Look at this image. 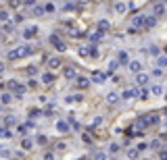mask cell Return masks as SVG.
Masks as SVG:
<instances>
[{
  "label": "cell",
  "mask_w": 167,
  "mask_h": 160,
  "mask_svg": "<svg viewBox=\"0 0 167 160\" xmlns=\"http://www.w3.org/2000/svg\"><path fill=\"white\" fill-rule=\"evenodd\" d=\"M27 54H31V48L27 46V44H23V46H19V48H15V50L8 52V60H17V58L27 56Z\"/></svg>",
  "instance_id": "cell-1"
},
{
  "label": "cell",
  "mask_w": 167,
  "mask_h": 160,
  "mask_svg": "<svg viewBox=\"0 0 167 160\" xmlns=\"http://www.w3.org/2000/svg\"><path fill=\"white\" fill-rule=\"evenodd\" d=\"M140 92H138V87H130V90H125L123 94H121V98H125V100H132V98H138Z\"/></svg>",
  "instance_id": "cell-2"
},
{
  "label": "cell",
  "mask_w": 167,
  "mask_h": 160,
  "mask_svg": "<svg viewBox=\"0 0 167 160\" xmlns=\"http://www.w3.org/2000/svg\"><path fill=\"white\" fill-rule=\"evenodd\" d=\"M50 44H55V48H57V50H65V48H67L65 44H63V40H61L57 33H55V35H50Z\"/></svg>",
  "instance_id": "cell-3"
},
{
  "label": "cell",
  "mask_w": 167,
  "mask_h": 160,
  "mask_svg": "<svg viewBox=\"0 0 167 160\" xmlns=\"http://www.w3.org/2000/svg\"><path fill=\"white\" fill-rule=\"evenodd\" d=\"M157 25V15H148V17H144V27L146 29H153Z\"/></svg>",
  "instance_id": "cell-4"
},
{
  "label": "cell",
  "mask_w": 167,
  "mask_h": 160,
  "mask_svg": "<svg viewBox=\"0 0 167 160\" xmlns=\"http://www.w3.org/2000/svg\"><path fill=\"white\" fill-rule=\"evenodd\" d=\"M107 77H109L107 73H100V71H96V73L92 75V81H94V83H104V81H107Z\"/></svg>",
  "instance_id": "cell-5"
},
{
  "label": "cell",
  "mask_w": 167,
  "mask_h": 160,
  "mask_svg": "<svg viewBox=\"0 0 167 160\" xmlns=\"http://www.w3.org/2000/svg\"><path fill=\"white\" fill-rule=\"evenodd\" d=\"M48 67H50V69H59V67H61V58H59V56H50V58H48Z\"/></svg>",
  "instance_id": "cell-6"
},
{
  "label": "cell",
  "mask_w": 167,
  "mask_h": 160,
  "mask_svg": "<svg viewBox=\"0 0 167 160\" xmlns=\"http://www.w3.org/2000/svg\"><path fill=\"white\" fill-rule=\"evenodd\" d=\"M63 77H65V79H73V77H75V69H73V67H65V69H63Z\"/></svg>",
  "instance_id": "cell-7"
},
{
  "label": "cell",
  "mask_w": 167,
  "mask_h": 160,
  "mask_svg": "<svg viewBox=\"0 0 167 160\" xmlns=\"http://www.w3.org/2000/svg\"><path fill=\"white\" fill-rule=\"evenodd\" d=\"M96 27H98L100 31H104V33H107V31L111 29V23H109V21H104V19H102V21H98V23H96Z\"/></svg>",
  "instance_id": "cell-8"
},
{
  "label": "cell",
  "mask_w": 167,
  "mask_h": 160,
  "mask_svg": "<svg viewBox=\"0 0 167 160\" xmlns=\"http://www.w3.org/2000/svg\"><path fill=\"white\" fill-rule=\"evenodd\" d=\"M57 129H59L61 133H67L71 127H69V123H67V121H59V123H57Z\"/></svg>",
  "instance_id": "cell-9"
},
{
  "label": "cell",
  "mask_w": 167,
  "mask_h": 160,
  "mask_svg": "<svg viewBox=\"0 0 167 160\" xmlns=\"http://www.w3.org/2000/svg\"><path fill=\"white\" fill-rule=\"evenodd\" d=\"M88 85H90V79H86V77H77V87H80V90H86Z\"/></svg>",
  "instance_id": "cell-10"
},
{
  "label": "cell",
  "mask_w": 167,
  "mask_h": 160,
  "mask_svg": "<svg viewBox=\"0 0 167 160\" xmlns=\"http://www.w3.org/2000/svg\"><path fill=\"white\" fill-rule=\"evenodd\" d=\"M140 69H142V63H140V60H132V63H130V71L140 73Z\"/></svg>",
  "instance_id": "cell-11"
},
{
  "label": "cell",
  "mask_w": 167,
  "mask_h": 160,
  "mask_svg": "<svg viewBox=\"0 0 167 160\" xmlns=\"http://www.w3.org/2000/svg\"><path fill=\"white\" fill-rule=\"evenodd\" d=\"M36 33H38V27H33V25H31V27H27V29L23 31V38H33Z\"/></svg>",
  "instance_id": "cell-12"
},
{
  "label": "cell",
  "mask_w": 167,
  "mask_h": 160,
  "mask_svg": "<svg viewBox=\"0 0 167 160\" xmlns=\"http://www.w3.org/2000/svg\"><path fill=\"white\" fill-rule=\"evenodd\" d=\"M146 81H148V75H146V73H138V75H136V83H138V85H144Z\"/></svg>",
  "instance_id": "cell-13"
},
{
  "label": "cell",
  "mask_w": 167,
  "mask_h": 160,
  "mask_svg": "<svg viewBox=\"0 0 167 160\" xmlns=\"http://www.w3.org/2000/svg\"><path fill=\"white\" fill-rule=\"evenodd\" d=\"M52 81H55V75H52L50 71L48 73H42V83H52Z\"/></svg>",
  "instance_id": "cell-14"
},
{
  "label": "cell",
  "mask_w": 167,
  "mask_h": 160,
  "mask_svg": "<svg viewBox=\"0 0 167 160\" xmlns=\"http://www.w3.org/2000/svg\"><path fill=\"white\" fill-rule=\"evenodd\" d=\"M102 33H104V31H100L98 27H96V31H92V33H90V40H92V42H98V40L102 38Z\"/></svg>",
  "instance_id": "cell-15"
},
{
  "label": "cell",
  "mask_w": 167,
  "mask_h": 160,
  "mask_svg": "<svg viewBox=\"0 0 167 160\" xmlns=\"http://www.w3.org/2000/svg\"><path fill=\"white\" fill-rule=\"evenodd\" d=\"M117 58H119V63H121V65H130V60H127L130 54H127V52H119V56H117Z\"/></svg>",
  "instance_id": "cell-16"
},
{
  "label": "cell",
  "mask_w": 167,
  "mask_h": 160,
  "mask_svg": "<svg viewBox=\"0 0 167 160\" xmlns=\"http://www.w3.org/2000/svg\"><path fill=\"white\" fill-rule=\"evenodd\" d=\"M163 11H165V6H163V2H159V4H155L153 6V13L159 17V15H163Z\"/></svg>",
  "instance_id": "cell-17"
},
{
  "label": "cell",
  "mask_w": 167,
  "mask_h": 160,
  "mask_svg": "<svg viewBox=\"0 0 167 160\" xmlns=\"http://www.w3.org/2000/svg\"><path fill=\"white\" fill-rule=\"evenodd\" d=\"M115 11H117L119 15H123V13L127 11V6H125V2H117V4H115Z\"/></svg>",
  "instance_id": "cell-18"
},
{
  "label": "cell",
  "mask_w": 167,
  "mask_h": 160,
  "mask_svg": "<svg viewBox=\"0 0 167 160\" xmlns=\"http://www.w3.org/2000/svg\"><path fill=\"white\" fill-rule=\"evenodd\" d=\"M107 100H109L111 104H115V102H119V94H117V92H111V94L107 96Z\"/></svg>",
  "instance_id": "cell-19"
},
{
  "label": "cell",
  "mask_w": 167,
  "mask_h": 160,
  "mask_svg": "<svg viewBox=\"0 0 167 160\" xmlns=\"http://www.w3.org/2000/svg\"><path fill=\"white\" fill-rule=\"evenodd\" d=\"M144 119H146L148 125H157V123H159V117H157V114H151V117H144Z\"/></svg>",
  "instance_id": "cell-20"
},
{
  "label": "cell",
  "mask_w": 167,
  "mask_h": 160,
  "mask_svg": "<svg viewBox=\"0 0 167 160\" xmlns=\"http://www.w3.org/2000/svg\"><path fill=\"white\" fill-rule=\"evenodd\" d=\"M33 15H36V17H42L44 13H46V8H44V6H33V11H31Z\"/></svg>",
  "instance_id": "cell-21"
},
{
  "label": "cell",
  "mask_w": 167,
  "mask_h": 160,
  "mask_svg": "<svg viewBox=\"0 0 167 160\" xmlns=\"http://www.w3.org/2000/svg\"><path fill=\"white\" fill-rule=\"evenodd\" d=\"M157 67L165 69V67H167V56H159V58H157Z\"/></svg>",
  "instance_id": "cell-22"
},
{
  "label": "cell",
  "mask_w": 167,
  "mask_h": 160,
  "mask_svg": "<svg viewBox=\"0 0 167 160\" xmlns=\"http://www.w3.org/2000/svg\"><path fill=\"white\" fill-rule=\"evenodd\" d=\"M132 25H134V27H140V25H144V17H134Z\"/></svg>",
  "instance_id": "cell-23"
},
{
  "label": "cell",
  "mask_w": 167,
  "mask_h": 160,
  "mask_svg": "<svg viewBox=\"0 0 167 160\" xmlns=\"http://www.w3.org/2000/svg\"><path fill=\"white\" fill-rule=\"evenodd\" d=\"M138 154H140V150H138V148H132V150H127V156H130V158H138Z\"/></svg>",
  "instance_id": "cell-24"
},
{
  "label": "cell",
  "mask_w": 167,
  "mask_h": 160,
  "mask_svg": "<svg viewBox=\"0 0 167 160\" xmlns=\"http://www.w3.org/2000/svg\"><path fill=\"white\" fill-rule=\"evenodd\" d=\"M36 141H38L40 146H46V144H48V137H46V135H38V139H36Z\"/></svg>",
  "instance_id": "cell-25"
},
{
  "label": "cell",
  "mask_w": 167,
  "mask_h": 160,
  "mask_svg": "<svg viewBox=\"0 0 167 160\" xmlns=\"http://www.w3.org/2000/svg\"><path fill=\"white\" fill-rule=\"evenodd\" d=\"M0 135H2V137H13V133L8 129H4V127H0Z\"/></svg>",
  "instance_id": "cell-26"
},
{
  "label": "cell",
  "mask_w": 167,
  "mask_h": 160,
  "mask_svg": "<svg viewBox=\"0 0 167 160\" xmlns=\"http://www.w3.org/2000/svg\"><path fill=\"white\" fill-rule=\"evenodd\" d=\"M4 123H6V125H15V123H17V119L13 117V114H8V117L4 119Z\"/></svg>",
  "instance_id": "cell-27"
},
{
  "label": "cell",
  "mask_w": 167,
  "mask_h": 160,
  "mask_svg": "<svg viewBox=\"0 0 167 160\" xmlns=\"http://www.w3.org/2000/svg\"><path fill=\"white\" fill-rule=\"evenodd\" d=\"M4 31H15V23L6 21V23H4Z\"/></svg>",
  "instance_id": "cell-28"
},
{
  "label": "cell",
  "mask_w": 167,
  "mask_h": 160,
  "mask_svg": "<svg viewBox=\"0 0 167 160\" xmlns=\"http://www.w3.org/2000/svg\"><path fill=\"white\" fill-rule=\"evenodd\" d=\"M0 100H2V104H8V102H11V94H2Z\"/></svg>",
  "instance_id": "cell-29"
},
{
  "label": "cell",
  "mask_w": 167,
  "mask_h": 160,
  "mask_svg": "<svg viewBox=\"0 0 167 160\" xmlns=\"http://www.w3.org/2000/svg\"><path fill=\"white\" fill-rule=\"evenodd\" d=\"M151 92H153L155 96H161V92H163V87H161V85H155V87H153Z\"/></svg>",
  "instance_id": "cell-30"
},
{
  "label": "cell",
  "mask_w": 167,
  "mask_h": 160,
  "mask_svg": "<svg viewBox=\"0 0 167 160\" xmlns=\"http://www.w3.org/2000/svg\"><path fill=\"white\" fill-rule=\"evenodd\" d=\"M21 146H23V150H29V148H31V139H23Z\"/></svg>",
  "instance_id": "cell-31"
},
{
  "label": "cell",
  "mask_w": 167,
  "mask_h": 160,
  "mask_svg": "<svg viewBox=\"0 0 167 160\" xmlns=\"http://www.w3.org/2000/svg\"><path fill=\"white\" fill-rule=\"evenodd\" d=\"M44 8H46V13H48V15H50V13H55V4H52V2H48Z\"/></svg>",
  "instance_id": "cell-32"
},
{
  "label": "cell",
  "mask_w": 167,
  "mask_h": 160,
  "mask_svg": "<svg viewBox=\"0 0 167 160\" xmlns=\"http://www.w3.org/2000/svg\"><path fill=\"white\" fill-rule=\"evenodd\" d=\"M119 67V60H111V65H109V71H115Z\"/></svg>",
  "instance_id": "cell-33"
},
{
  "label": "cell",
  "mask_w": 167,
  "mask_h": 160,
  "mask_svg": "<svg viewBox=\"0 0 167 160\" xmlns=\"http://www.w3.org/2000/svg\"><path fill=\"white\" fill-rule=\"evenodd\" d=\"M0 21H8V13L6 11H0Z\"/></svg>",
  "instance_id": "cell-34"
},
{
  "label": "cell",
  "mask_w": 167,
  "mask_h": 160,
  "mask_svg": "<svg viewBox=\"0 0 167 160\" xmlns=\"http://www.w3.org/2000/svg\"><path fill=\"white\" fill-rule=\"evenodd\" d=\"M90 56H98V50H96V46H90Z\"/></svg>",
  "instance_id": "cell-35"
},
{
  "label": "cell",
  "mask_w": 167,
  "mask_h": 160,
  "mask_svg": "<svg viewBox=\"0 0 167 160\" xmlns=\"http://www.w3.org/2000/svg\"><path fill=\"white\" fill-rule=\"evenodd\" d=\"M82 139L86 141V144H92V137H90V135H88V133H84V135H82Z\"/></svg>",
  "instance_id": "cell-36"
},
{
  "label": "cell",
  "mask_w": 167,
  "mask_h": 160,
  "mask_svg": "<svg viewBox=\"0 0 167 160\" xmlns=\"http://www.w3.org/2000/svg\"><path fill=\"white\" fill-rule=\"evenodd\" d=\"M159 146H161V141H159V139H153V141H151V148H155V150H157Z\"/></svg>",
  "instance_id": "cell-37"
},
{
  "label": "cell",
  "mask_w": 167,
  "mask_h": 160,
  "mask_svg": "<svg viewBox=\"0 0 167 160\" xmlns=\"http://www.w3.org/2000/svg\"><path fill=\"white\" fill-rule=\"evenodd\" d=\"M29 114H31V117H33V119H36V117H40V114H42V112H40V110H38V108H33V110H31V112H29Z\"/></svg>",
  "instance_id": "cell-38"
},
{
  "label": "cell",
  "mask_w": 167,
  "mask_h": 160,
  "mask_svg": "<svg viewBox=\"0 0 167 160\" xmlns=\"http://www.w3.org/2000/svg\"><path fill=\"white\" fill-rule=\"evenodd\" d=\"M25 6H36V0H23Z\"/></svg>",
  "instance_id": "cell-39"
},
{
  "label": "cell",
  "mask_w": 167,
  "mask_h": 160,
  "mask_svg": "<svg viewBox=\"0 0 167 160\" xmlns=\"http://www.w3.org/2000/svg\"><path fill=\"white\" fill-rule=\"evenodd\" d=\"M27 75H36V67H27Z\"/></svg>",
  "instance_id": "cell-40"
},
{
  "label": "cell",
  "mask_w": 167,
  "mask_h": 160,
  "mask_svg": "<svg viewBox=\"0 0 167 160\" xmlns=\"http://www.w3.org/2000/svg\"><path fill=\"white\" fill-rule=\"evenodd\" d=\"M52 112H55L52 108H46V110H44V117H52Z\"/></svg>",
  "instance_id": "cell-41"
},
{
  "label": "cell",
  "mask_w": 167,
  "mask_h": 160,
  "mask_svg": "<svg viewBox=\"0 0 167 160\" xmlns=\"http://www.w3.org/2000/svg\"><path fill=\"white\" fill-rule=\"evenodd\" d=\"M100 123H102V119H100V117H96V119H94V123H92V125L96 127V125H100Z\"/></svg>",
  "instance_id": "cell-42"
},
{
  "label": "cell",
  "mask_w": 167,
  "mask_h": 160,
  "mask_svg": "<svg viewBox=\"0 0 167 160\" xmlns=\"http://www.w3.org/2000/svg\"><path fill=\"white\" fill-rule=\"evenodd\" d=\"M69 33H71V35H73V38H75V35H80V31H77L75 27H73V29H69Z\"/></svg>",
  "instance_id": "cell-43"
},
{
  "label": "cell",
  "mask_w": 167,
  "mask_h": 160,
  "mask_svg": "<svg viewBox=\"0 0 167 160\" xmlns=\"http://www.w3.org/2000/svg\"><path fill=\"white\" fill-rule=\"evenodd\" d=\"M8 2H11L13 6H19V4H21V0H8Z\"/></svg>",
  "instance_id": "cell-44"
},
{
  "label": "cell",
  "mask_w": 167,
  "mask_h": 160,
  "mask_svg": "<svg viewBox=\"0 0 167 160\" xmlns=\"http://www.w3.org/2000/svg\"><path fill=\"white\" fill-rule=\"evenodd\" d=\"M159 156H161V158H167V152H165V150H161V152H159Z\"/></svg>",
  "instance_id": "cell-45"
},
{
  "label": "cell",
  "mask_w": 167,
  "mask_h": 160,
  "mask_svg": "<svg viewBox=\"0 0 167 160\" xmlns=\"http://www.w3.org/2000/svg\"><path fill=\"white\" fill-rule=\"evenodd\" d=\"M2 71H4V65H2V63H0V73H2Z\"/></svg>",
  "instance_id": "cell-46"
},
{
  "label": "cell",
  "mask_w": 167,
  "mask_h": 160,
  "mask_svg": "<svg viewBox=\"0 0 167 160\" xmlns=\"http://www.w3.org/2000/svg\"><path fill=\"white\" fill-rule=\"evenodd\" d=\"M0 112H2V106H0Z\"/></svg>",
  "instance_id": "cell-47"
},
{
  "label": "cell",
  "mask_w": 167,
  "mask_h": 160,
  "mask_svg": "<svg viewBox=\"0 0 167 160\" xmlns=\"http://www.w3.org/2000/svg\"><path fill=\"white\" fill-rule=\"evenodd\" d=\"M88 2H90V0H88Z\"/></svg>",
  "instance_id": "cell-48"
},
{
  "label": "cell",
  "mask_w": 167,
  "mask_h": 160,
  "mask_svg": "<svg viewBox=\"0 0 167 160\" xmlns=\"http://www.w3.org/2000/svg\"><path fill=\"white\" fill-rule=\"evenodd\" d=\"M165 100H167V98H165Z\"/></svg>",
  "instance_id": "cell-49"
},
{
  "label": "cell",
  "mask_w": 167,
  "mask_h": 160,
  "mask_svg": "<svg viewBox=\"0 0 167 160\" xmlns=\"http://www.w3.org/2000/svg\"><path fill=\"white\" fill-rule=\"evenodd\" d=\"M165 13H167V11H165Z\"/></svg>",
  "instance_id": "cell-50"
}]
</instances>
